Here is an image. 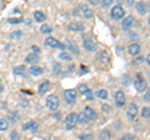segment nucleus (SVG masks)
Masks as SVG:
<instances>
[{
	"instance_id": "10",
	"label": "nucleus",
	"mask_w": 150,
	"mask_h": 140,
	"mask_svg": "<svg viewBox=\"0 0 150 140\" xmlns=\"http://www.w3.org/2000/svg\"><path fill=\"white\" fill-rule=\"evenodd\" d=\"M114 100H115V104L116 106H119V108H123L125 105V94L123 91H116L114 94Z\"/></svg>"
},
{
	"instance_id": "42",
	"label": "nucleus",
	"mask_w": 150,
	"mask_h": 140,
	"mask_svg": "<svg viewBox=\"0 0 150 140\" xmlns=\"http://www.w3.org/2000/svg\"><path fill=\"white\" fill-rule=\"evenodd\" d=\"M89 1H90L91 4H94V5H96V4L99 3V0H89Z\"/></svg>"
},
{
	"instance_id": "39",
	"label": "nucleus",
	"mask_w": 150,
	"mask_h": 140,
	"mask_svg": "<svg viewBox=\"0 0 150 140\" xmlns=\"http://www.w3.org/2000/svg\"><path fill=\"white\" fill-rule=\"evenodd\" d=\"M126 4H128L129 6H133L135 4V0H126Z\"/></svg>"
},
{
	"instance_id": "41",
	"label": "nucleus",
	"mask_w": 150,
	"mask_h": 140,
	"mask_svg": "<svg viewBox=\"0 0 150 140\" xmlns=\"http://www.w3.org/2000/svg\"><path fill=\"white\" fill-rule=\"evenodd\" d=\"M33 51H34V53H36V54H39V48H38V46H33Z\"/></svg>"
},
{
	"instance_id": "28",
	"label": "nucleus",
	"mask_w": 150,
	"mask_h": 140,
	"mask_svg": "<svg viewBox=\"0 0 150 140\" xmlns=\"http://www.w3.org/2000/svg\"><path fill=\"white\" fill-rule=\"evenodd\" d=\"M59 58L62 60H65V62H70V60H71V57H70L68 53H65V51H63V53L59 54Z\"/></svg>"
},
{
	"instance_id": "15",
	"label": "nucleus",
	"mask_w": 150,
	"mask_h": 140,
	"mask_svg": "<svg viewBox=\"0 0 150 140\" xmlns=\"http://www.w3.org/2000/svg\"><path fill=\"white\" fill-rule=\"evenodd\" d=\"M65 46H67V49H69L71 53L74 54H79V49L75 43H73L71 40H65Z\"/></svg>"
},
{
	"instance_id": "6",
	"label": "nucleus",
	"mask_w": 150,
	"mask_h": 140,
	"mask_svg": "<svg viewBox=\"0 0 150 140\" xmlns=\"http://www.w3.org/2000/svg\"><path fill=\"white\" fill-rule=\"evenodd\" d=\"M78 14L79 15H81L83 18H85V19H90V18H93V10L91 9H89L86 5H84V4L79 5Z\"/></svg>"
},
{
	"instance_id": "29",
	"label": "nucleus",
	"mask_w": 150,
	"mask_h": 140,
	"mask_svg": "<svg viewBox=\"0 0 150 140\" xmlns=\"http://www.w3.org/2000/svg\"><path fill=\"white\" fill-rule=\"evenodd\" d=\"M137 9H138V11L140 14H145V13H146V8H145V5L143 3H138L137 4Z\"/></svg>"
},
{
	"instance_id": "35",
	"label": "nucleus",
	"mask_w": 150,
	"mask_h": 140,
	"mask_svg": "<svg viewBox=\"0 0 150 140\" xmlns=\"http://www.w3.org/2000/svg\"><path fill=\"white\" fill-rule=\"evenodd\" d=\"M123 139L125 140H133V139H135V136H134V135H130V134H126V135H124V136H123Z\"/></svg>"
},
{
	"instance_id": "36",
	"label": "nucleus",
	"mask_w": 150,
	"mask_h": 140,
	"mask_svg": "<svg viewBox=\"0 0 150 140\" xmlns=\"http://www.w3.org/2000/svg\"><path fill=\"white\" fill-rule=\"evenodd\" d=\"M10 138H11V139H14V140H15V139H19V134H18L16 132H13V133H11V135H10Z\"/></svg>"
},
{
	"instance_id": "27",
	"label": "nucleus",
	"mask_w": 150,
	"mask_h": 140,
	"mask_svg": "<svg viewBox=\"0 0 150 140\" xmlns=\"http://www.w3.org/2000/svg\"><path fill=\"white\" fill-rule=\"evenodd\" d=\"M40 31L43 33V34H49V33H51L53 31V29H51V26L50 25H41V28H40Z\"/></svg>"
},
{
	"instance_id": "38",
	"label": "nucleus",
	"mask_w": 150,
	"mask_h": 140,
	"mask_svg": "<svg viewBox=\"0 0 150 140\" xmlns=\"http://www.w3.org/2000/svg\"><path fill=\"white\" fill-rule=\"evenodd\" d=\"M145 100H148V101H150V88L148 89V91H146V94H145Z\"/></svg>"
},
{
	"instance_id": "14",
	"label": "nucleus",
	"mask_w": 150,
	"mask_h": 140,
	"mask_svg": "<svg viewBox=\"0 0 150 140\" xmlns=\"http://www.w3.org/2000/svg\"><path fill=\"white\" fill-rule=\"evenodd\" d=\"M23 129L26 130V132H36L38 130V124L35 121H29V123H25L23 125Z\"/></svg>"
},
{
	"instance_id": "24",
	"label": "nucleus",
	"mask_w": 150,
	"mask_h": 140,
	"mask_svg": "<svg viewBox=\"0 0 150 140\" xmlns=\"http://www.w3.org/2000/svg\"><path fill=\"white\" fill-rule=\"evenodd\" d=\"M23 36V33L20 30H16V31H13L10 34V39L11 40H19Z\"/></svg>"
},
{
	"instance_id": "31",
	"label": "nucleus",
	"mask_w": 150,
	"mask_h": 140,
	"mask_svg": "<svg viewBox=\"0 0 150 140\" xmlns=\"http://www.w3.org/2000/svg\"><path fill=\"white\" fill-rule=\"evenodd\" d=\"M112 1H114V0H101V5L104 8H108V6L111 5Z\"/></svg>"
},
{
	"instance_id": "20",
	"label": "nucleus",
	"mask_w": 150,
	"mask_h": 140,
	"mask_svg": "<svg viewBox=\"0 0 150 140\" xmlns=\"http://www.w3.org/2000/svg\"><path fill=\"white\" fill-rule=\"evenodd\" d=\"M25 71H26V68L24 65H19V66L14 68V74H15V75H24Z\"/></svg>"
},
{
	"instance_id": "44",
	"label": "nucleus",
	"mask_w": 150,
	"mask_h": 140,
	"mask_svg": "<svg viewBox=\"0 0 150 140\" xmlns=\"http://www.w3.org/2000/svg\"><path fill=\"white\" fill-rule=\"evenodd\" d=\"M3 90H4V88H3V85H1V83H0V94L3 93Z\"/></svg>"
},
{
	"instance_id": "13",
	"label": "nucleus",
	"mask_w": 150,
	"mask_h": 140,
	"mask_svg": "<svg viewBox=\"0 0 150 140\" xmlns=\"http://www.w3.org/2000/svg\"><path fill=\"white\" fill-rule=\"evenodd\" d=\"M133 24H134V18L131 16V15L126 16L125 19L123 20V29L124 30H129L130 28L133 26Z\"/></svg>"
},
{
	"instance_id": "23",
	"label": "nucleus",
	"mask_w": 150,
	"mask_h": 140,
	"mask_svg": "<svg viewBox=\"0 0 150 140\" xmlns=\"http://www.w3.org/2000/svg\"><path fill=\"white\" fill-rule=\"evenodd\" d=\"M34 19H35L36 21H39V23L44 21V20H45V14L41 13V11H35V13H34Z\"/></svg>"
},
{
	"instance_id": "45",
	"label": "nucleus",
	"mask_w": 150,
	"mask_h": 140,
	"mask_svg": "<svg viewBox=\"0 0 150 140\" xmlns=\"http://www.w3.org/2000/svg\"><path fill=\"white\" fill-rule=\"evenodd\" d=\"M149 24H150V18H149Z\"/></svg>"
},
{
	"instance_id": "22",
	"label": "nucleus",
	"mask_w": 150,
	"mask_h": 140,
	"mask_svg": "<svg viewBox=\"0 0 150 140\" xmlns=\"http://www.w3.org/2000/svg\"><path fill=\"white\" fill-rule=\"evenodd\" d=\"M140 115H142L143 119L150 118V106H144V108L142 109V113H140Z\"/></svg>"
},
{
	"instance_id": "34",
	"label": "nucleus",
	"mask_w": 150,
	"mask_h": 140,
	"mask_svg": "<svg viewBox=\"0 0 150 140\" xmlns=\"http://www.w3.org/2000/svg\"><path fill=\"white\" fill-rule=\"evenodd\" d=\"M80 140H84V139H93V135L91 134H85V135H80L79 136Z\"/></svg>"
},
{
	"instance_id": "2",
	"label": "nucleus",
	"mask_w": 150,
	"mask_h": 140,
	"mask_svg": "<svg viewBox=\"0 0 150 140\" xmlns=\"http://www.w3.org/2000/svg\"><path fill=\"white\" fill-rule=\"evenodd\" d=\"M45 105L48 106V109L55 111L56 109L59 108L60 101H59V99H58V96L56 95H49L48 98H46V100H45Z\"/></svg>"
},
{
	"instance_id": "11",
	"label": "nucleus",
	"mask_w": 150,
	"mask_h": 140,
	"mask_svg": "<svg viewBox=\"0 0 150 140\" xmlns=\"http://www.w3.org/2000/svg\"><path fill=\"white\" fill-rule=\"evenodd\" d=\"M68 29L70 31H83V30H85V25L80 21H74V23H70Z\"/></svg>"
},
{
	"instance_id": "40",
	"label": "nucleus",
	"mask_w": 150,
	"mask_h": 140,
	"mask_svg": "<svg viewBox=\"0 0 150 140\" xmlns=\"http://www.w3.org/2000/svg\"><path fill=\"white\" fill-rule=\"evenodd\" d=\"M103 110L104 111H110V106L109 105H103Z\"/></svg>"
},
{
	"instance_id": "5",
	"label": "nucleus",
	"mask_w": 150,
	"mask_h": 140,
	"mask_svg": "<svg viewBox=\"0 0 150 140\" xmlns=\"http://www.w3.org/2000/svg\"><path fill=\"white\" fill-rule=\"evenodd\" d=\"M64 100L65 103H68V104L73 105L75 101H76V91L74 89H68L64 91Z\"/></svg>"
},
{
	"instance_id": "26",
	"label": "nucleus",
	"mask_w": 150,
	"mask_h": 140,
	"mask_svg": "<svg viewBox=\"0 0 150 140\" xmlns=\"http://www.w3.org/2000/svg\"><path fill=\"white\" fill-rule=\"evenodd\" d=\"M9 128V123L6 119H0V132H4Z\"/></svg>"
},
{
	"instance_id": "17",
	"label": "nucleus",
	"mask_w": 150,
	"mask_h": 140,
	"mask_svg": "<svg viewBox=\"0 0 150 140\" xmlns=\"http://www.w3.org/2000/svg\"><path fill=\"white\" fill-rule=\"evenodd\" d=\"M84 113H85V115L88 116V119L90 121L91 120H96V113L90 108V106H86V108L84 109Z\"/></svg>"
},
{
	"instance_id": "3",
	"label": "nucleus",
	"mask_w": 150,
	"mask_h": 140,
	"mask_svg": "<svg viewBox=\"0 0 150 140\" xmlns=\"http://www.w3.org/2000/svg\"><path fill=\"white\" fill-rule=\"evenodd\" d=\"M45 45L50 46V48H53V49H65V44L60 43L58 39L51 38V36H49V38L45 39Z\"/></svg>"
},
{
	"instance_id": "25",
	"label": "nucleus",
	"mask_w": 150,
	"mask_h": 140,
	"mask_svg": "<svg viewBox=\"0 0 150 140\" xmlns=\"http://www.w3.org/2000/svg\"><path fill=\"white\" fill-rule=\"evenodd\" d=\"M78 120H79V123H81V124H85V123H88V121H90V120L88 119V116L85 115V113H84V111L78 115Z\"/></svg>"
},
{
	"instance_id": "4",
	"label": "nucleus",
	"mask_w": 150,
	"mask_h": 140,
	"mask_svg": "<svg viewBox=\"0 0 150 140\" xmlns=\"http://www.w3.org/2000/svg\"><path fill=\"white\" fill-rule=\"evenodd\" d=\"M124 15H125V11H124V9L121 8L120 5H115L114 8L111 9V11H110V16H111L114 20L123 19Z\"/></svg>"
},
{
	"instance_id": "33",
	"label": "nucleus",
	"mask_w": 150,
	"mask_h": 140,
	"mask_svg": "<svg viewBox=\"0 0 150 140\" xmlns=\"http://www.w3.org/2000/svg\"><path fill=\"white\" fill-rule=\"evenodd\" d=\"M84 96H85V99H86V100H93V93H91V90L89 89V90L86 91V94L84 95Z\"/></svg>"
},
{
	"instance_id": "32",
	"label": "nucleus",
	"mask_w": 150,
	"mask_h": 140,
	"mask_svg": "<svg viewBox=\"0 0 150 140\" xmlns=\"http://www.w3.org/2000/svg\"><path fill=\"white\" fill-rule=\"evenodd\" d=\"M88 90H89V88H88V86H85V85H80V86H79V91H80L83 95H85Z\"/></svg>"
},
{
	"instance_id": "37",
	"label": "nucleus",
	"mask_w": 150,
	"mask_h": 140,
	"mask_svg": "<svg viewBox=\"0 0 150 140\" xmlns=\"http://www.w3.org/2000/svg\"><path fill=\"white\" fill-rule=\"evenodd\" d=\"M21 21H23L21 19H9V23H11V24H14V23L18 24V23H21Z\"/></svg>"
},
{
	"instance_id": "1",
	"label": "nucleus",
	"mask_w": 150,
	"mask_h": 140,
	"mask_svg": "<svg viewBox=\"0 0 150 140\" xmlns=\"http://www.w3.org/2000/svg\"><path fill=\"white\" fill-rule=\"evenodd\" d=\"M79 123L78 120V114L75 113H70L67 118H65V121H64V127L67 130H71L76 127V124Z\"/></svg>"
},
{
	"instance_id": "9",
	"label": "nucleus",
	"mask_w": 150,
	"mask_h": 140,
	"mask_svg": "<svg viewBox=\"0 0 150 140\" xmlns=\"http://www.w3.org/2000/svg\"><path fill=\"white\" fill-rule=\"evenodd\" d=\"M134 86L139 93H142L146 89V81H145L140 75H138L137 79H135V81H134Z\"/></svg>"
},
{
	"instance_id": "43",
	"label": "nucleus",
	"mask_w": 150,
	"mask_h": 140,
	"mask_svg": "<svg viewBox=\"0 0 150 140\" xmlns=\"http://www.w3.org/2000/svg\"><path fill=\"white\" fill-rule=\"evenodd\" d=\"M146 63H148V64L150 65V54H149L148 57H146Z\"/></svg>"
},
{
	"instance_id": "30",
	"label": "nucleus",
	"mask_w": 150,
	"mask_h": 140,
	"mask_svg": "<svg viewBox=\"0 0 150 140\" xmlns=\"http://www.w3.org/2000/svg\"><path fill=\"white\" fill-rule=\"evenodd\" d=\"M99 138L100 139H109L110 138V134H109L108 130H103V132L100 133V135H99Z\"/></svg>"
},
{
	"instance_id": "8",
	"label": "nucleus",
	"mask_w": 150,
	"mask_h": 140,
	"mask_svg": "<svg viewBox=\"0 0 150 140\" xmlns=\"http://www.w3.org/2000/svg\"><path fill=\"white\" fill-rule=\"evenodd\" d=\"M83 39H84L83 40V46L88 51H95L96 50V44L93 41V39H90L89 36H84Z\"/></svg>"
},
{
	"instance_id": "21",
	"label": "nucleus",
	"mask_w": 150,
	"mask_h": 140,
	"mask_svg": "<svg viewBox=\"0 0 150 140\" xmlns=\"http://www.w3.org/2000/svg\"><path fill=\"white\" fill-rule=\"evenodd\" d=\"M95 95L99 98V99H103V100H106L108 99V91L105 89H99V90L95 93Z\"/></svg>"
},
{
	"instance_id": "7",
	"label": "nucleus",
	"mask_w": 150,
	"mask_h": 140,
	"mask_svg": "<svg viewBox=\"0 0 150 140\" xmlns=\"http://www.w3.org/2000/svg\"><path fill=\"white\" fill-rule=\"evenodd\" d=\"M126 115H128L129 120H135L138 115V105L135 103H131L128 106V110H126Z\"/></svg>"
},
{
	"instance_id": "19",
	"label": "nucleus",
	"mask_w": 150,
	"mask_h": 140,
	"mask_svg": "<svg viewBox=\"0 0 150 140\" xmlns=\"http://www.w3.org/2000/svg\"><path fill=\"white\" fill-rule=\"evenodd\" d=\"M36 62H39V55L33 53V54H29L26 57V63H30V64H35Z\"/></svg>"
},
{
	"instance_id": "16",
	"label": "nucleus",
	"mask_w": 150,
	"mask_h": 140,
	"mask_svg": "<svg viewBox=\"0 0 150 140\" xmlns=\"http://www.w3.org/2000/svg\"><path fill=\"white\" fill-rule=\"evenodd\" d=\"M49 89H50V83H49L48 80H45V81H43V83H41L40 85H39V90H38V91H39L40 95H44Z\"/></svg>"
},
{
	"instance_id": "18",
	"label": "nucleus",
	"mask_w": 150,
	"mask_h": 140,
	"mask_svg": "<svg viewBox=\"0 0 150 140\" xmlns=\"http://www.w3.org/2000/svg\"><path fill=\"white\" fill-rule=\"evenodd\" d=\"M29 73L31 74L33 76H39L43 74V69H41L40 66H36V65H34V66H31L29 69Z\"/></svg>"
},
{
	"instance_id": "12",
	"label": "nucleus",
	"mask_w": 150,
	"mask_h": 140,
	"mask_svg": "<svg viewBox=\"0 0 150 140\" xmlns=\"http://www.w3.org/2000/svg\"><path fill=\"white\" fill-rule=\"evenodd\" d=\"M128 51H129L130 55H133V57H137V55L140 54V45L139 44H135V43L131 44V45H129Z\"/></svg>"
}]
</instances>
